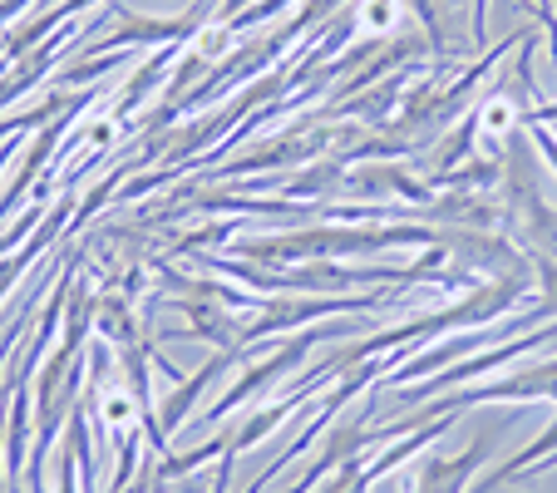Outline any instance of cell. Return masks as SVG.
<instances>
[{"label": "cell", "instance_id": "cell-14", "mask_svg": "<svg viewBox=\"0 0 557 493\" xmlns=\"http://www.w3.org/2000/svg\"><path fill=\"white\" fill-rule=\"evenodd\" d=\"M0 444H5V395H0ZM0 493H15L11 473H5V464H0Z\"/></svg>", "mask_w": 557, "mask_h": 493}, {"label": "cell", "instance_id": "cell-10", "mask_svg": "<svg viewBox=\"0 0 557 493\" xmlns=\"http://www.w3.org/2000/svg\"><path fill=\"white\" fill-rule=\"evenodd\" d=\"M528 267L537 272V286H543V301H537V316H557V257L533 252Z\"/></svg>", "mask_w": 557, "mask_h": 493}, {"label": "cell", "instance_id": "cell-1", "mask_svg": "<svg viewBox=\"0 0 557 493\" xmlns=\"http://www.w3.org/2000/svg\"><path fill=\"white\" fill-rule=\"evenodd\" d=\"M434 247L440 227H356V222H331V227H301V232H282V237H257V242H237V252L252 257L262 267H286V262H331V257H366V252H385V247Z\"/></svg>", "mask_w": 557, "mask_h": 493}, {"label": "cell", "instance_id": "cell-13", "mask_svg": "<svg viewBox=\"0 0 557 493\" xmlns=\"http://www.w3.org/2000/svg\"><path fill=\"white\" fill-rule=\"evenodd\" d=\"M243 5H247V0H218L212 25H237V21H243Z\"/></svg>", "mask_w": 557, "mask_h": 493}, {"label": "cell", "instance_id": "cell-3", "mask_svg": "<svg viewBox=\"0 0 557 493\" xmlns=\"http://www.w3.org/2000/svg\"><path fill=\"white\" fill-rule=\"evenodd\" d=\"M341 331H350V325H311V331H301V336H286L276 350H267L262 360H257L252 370H243V380L227 390V395H218V405L202 415V424H212V420H227V415H237V409H247L257 395H267V390L276 385L282 375H292L296 366H301L306 356H311L315 346L326 336H341Z\"/></svg>", "mask_w": 557, "mask_h": 493}, {"label": "cell", "instance_id": "cell-4", "mask_svg": "<svg viewBox=\"0 0 557 493\" xmlns=\"http://www.w3.org/2000/svg\"><path fill=\"white\" fill-rule=\"evenodd\" d=\"M504 434H508V420L494 424V430H484L469 449L449 454V459H444V454H424V459L414 464V473L395 479V493H469L473 473L498 454V440H504Z\"/></svg>", "mask_w": 557, "mask_h": 493}, {"label": "cell", "instance_id": "cell-12", "mask_svg": "<svg viewBox=\"0 0 557 493\" xmlns=\"http://www.w3.org/2000/svg\"><path fill=\"white\" fill-rule=\"evenodd\" d=\"M45 454H50V444H35V459H30V479H25V493H45Z\"/></svg>", "mask_w": 557, "mask_h": 493}, {"label": "cell", "instance_id": "cell-9", "mask_svg": "<svg viewBox=\"0 0 557 493\" xmlns=\"http://www.w3.org/2000/svg\"><path fill=\"white\" fill-rule=\"evenodd\" d=\"M405 25V0H356V35L385 40Z\"/></svg>", "mask_w": 557, "mask_h": 493}, {"label": "cell", "instance_id": "cell-7", "mask_svg": "<svg viewBox=\"0 0 557 493\" xmlns=\"http://www.w3.org/2000/svg\"><path fill=\"white\" fill-rule=\"evenodd\" d=\"M547 454H557V415L543 424V434H537L533 444H523V449H518V454H508V459L498 464V469L488 473L484 483H469V493H504L508 483H513V479H523V473L533 469L537 459H547Z\"/></svg>", "mask_w": 557, "mask_h": 493}, {"label": "cell", "instance_id": "cell-8", "mask_svg": "<svg viewBox=\"0 0 557 493\" xmlns=\"http://www.w3.org/2000/svg\"><path fill=\"white\" fill-rule=\"evenodd\" d=\"M350 188L366 193V198H410V202L430 198V183L405 178V169H360L356 178H350Z\"/></svg>", "mask_w": 557, "mask_h": 493}, {"label": "cell", "instance_id": "cell-2", "mask_svg": "<svg viewBox=\"0 0 557 493\" xmlns=\"http://www.w3.org/2000/svg\"><path fill=\"white\" fill-rule=\"evenodd\" d=\"M494 399H508V405L553 399V405H557V356H537V360H528L523 370H513V375L484 380V385H459V390H449V395L424 399V409H414V415H405V420L385 424V430H380V440H400V434L420 430V424L440 420V415H463L469 405H494Z\"/></svg>", "mask_w": 557, "mask_h": 493}, {"label": "cell", "instance_id": "cell-17", "mask_svg": "<svg viewBox=\"0 0 557 493\" xmlns=\"http://www.w3.org/2000/svg\"><path fill=\"white\" fill-rule=\"evenodd\" d=\"M504 493H508V489H504Z\"/></svg>", "mask_w": 557, "mask_h": 493}, {"label": "cell", "instance_id": "cell-15", "mask_svg": "<svg viewBox=\"0 0 557 493\" xmlns=\"http://www.w3.org/2000/svg\"><path fill=\"white\" fill-rule=\"evenodd\" d=\"M315 479H321V473H315L311 464H306V469H301V479H296V483H292V489H286V493H311V483H315Z\"/></svg>", "mask_w": 557, "mask_h": 493}, {"label": "cell", "instance_id": "cell-6", "mask_svg": "<svg viewBox=\"0 0 557 493\" xmlns=\"http://www.w3.org/2000/svg\"><path fill=\"white\" fill-rule=\"evenodd\" d=\"M119 30L109 40H95L85 54H104V50H138V45H183L202 30V15H183V21H148V15L128 11V5H114Z\"/></svg>", "mask_w": 557, "mask_h": 493}, {"label": "cell", "instance_id": "cell-11", "mask_svg": "<svg viewBox=\"0 0 557 493\" xmlns=\"http://www.w3.org/2000/svg\"><path fill=\"white\" fill-rule=\"evenodd\" d=\"M54 493H85L79 489V454H74V440L64 434V449H60V469H54Z\"/></svg>", "mask_w": 557, "mask_h": 493}, {"label": "cell", "instance_id": "cell-5", "mask_svg": "<svg viewBox=\"0 0 557 493\" xmlns=\"http://www.w3.org/2000/svg\"><path fill=\"white\" fill-rule=\"evenodd\" d=\"M257 346H227V350H212V360L202 370H193V375H183L178 385H173V395H163V409H158V430H163V440L173 444V434H178V424L193 420V409H198V399L208 395L212 380H222L237 360H247Z\"/></svg>", "mask_w": 557, "mask_h": 493}, {"label": "cell", "instance_id": "cell-16", "mask_svg": "<svg viewBox=\"0 0 557 493\" xmlns=\"http://www.w3.org/2000/svg\"><path fill=\"white\" fill-rule=\"evenodd\" d=\"M148 493H173V483H163V479L153 473V489H148Z\"/></svg>", "mask_w": 557, "mask_h": 493}]
</instances>
